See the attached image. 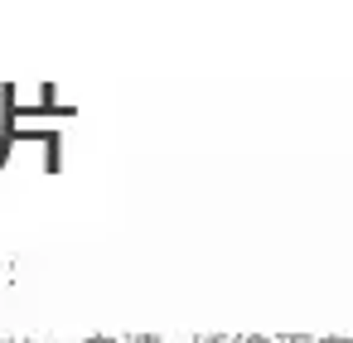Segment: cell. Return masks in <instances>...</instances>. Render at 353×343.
Segmentation results:
<instances>
[{"mask_svg": "<svg viewBox=\"0 0 353 343\" xmlns=\"http://www.w3.org/2000/svg\"><path fill=\"white\" fill-rule=\"evenodd\" d=\"M319 343H343V338H319Z\"/></svg>", "mask_w": 353, "mask_h": 343, "instance_id": "7", "label": "cell"}, {"mask_svg": "<svg viewBox=\"0 0 353 343\" xmlns=\"http://www.w3.org/2000/svg\"><path fill=\"white\" fill-rule=\"evenodd\" d=\"M189 343H232V333H194Z\"/></svg>", "mask_w": 353, "mask_h": 343, "instance_id": "1", "label": "cell"}, {"mask_svg": "<svg viewBox=\"0 0 353 343\" xmlns=\"http://www.w3.org/2000/svg\"><path fill=\"white\" fill-rule=\"evenodd\" d=\"M131 343H170L165 333H131Z\"/></svg>", "mask_w": 353, "mask_h": 343, "instance_id": "2", "label": "cell"}, {"mask_svg": "<svg viewBox=\"0 0 353 343\" xmlns=\"http://www.w3.org/2000/svg\"><path fill=\"white\" fill-rule=\"evenodd\" d=\"M276 343H319V338H305V333L295 338V333H285V338H276Z\"/></svg>", "mask_w": 353, "mask_h": 343, "instance_id": "4", "label": "cell"}, {"mask_svg": "<svg viewBox=\"0 0 353 343\" xmlns=\"http://www.w3.org/2000/svg\"><path fill=\"white\" fill-rule=\"evenodd\" d=\"M0 343H25V338H0Z\"/></svg>", "mask_w": 353, "mask_h": 343, "instance_id": "6", "label": "cell"}, {"mask_svg": "<svg viewBox=\"0 0 353 343\" xmlns=\"http://www.w3.org/2000/svg\"><path fill=\"white\" fill-rule=\"evenodd\" d=\"M232 343H276V338H261V333H232Z\"/></svg>", "mask_w": 353, "mask_h": 343, "instance_id": "3", "label": "cell"}, {"mask_svg": "<svg viewBox=\"0 0 353 343\" xmlns=\"http://www.w3.org/2000/svg\"><path fill=\"white\" fill-rule=\"evenodd\" d=\"M0 276H6V261H0Z\"/></svg>", "mask_w": 353, "mask_h": 343, "instance_id": "8", "label": "cell"}, {"mask_svg": "<svg viewBox=\"0 0 353 343\" xmlns=\"http://www.w3.org/2000/svg\"><path fill=\"white\" fill-rule=\"evenodd\" d=\"M83 343H117V338H102V333H92V338H83Z\"/></svg>", "mask_w": 353, "mask_h": 343, "instance_id": "5", "label": "cell"}]
</instances>
